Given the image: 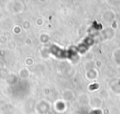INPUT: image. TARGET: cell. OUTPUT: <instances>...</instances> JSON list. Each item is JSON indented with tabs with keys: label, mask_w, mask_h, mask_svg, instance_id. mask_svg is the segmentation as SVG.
<instances>
[{
	"label": "cell",
	"mask_w": 120,
	"mask_h": 114,
	"mask_svg": "<svg viewBox=\"0 0 120 114\" xmlns=\"http://www.w3.org/2000/svg\"><path fill=\"white\" fill-rule=\"evenodd\" d=\"M119 84H120V81H119Z\"/></svg>",
	"instance_id": "6da1fadb"
}]
</instances>
